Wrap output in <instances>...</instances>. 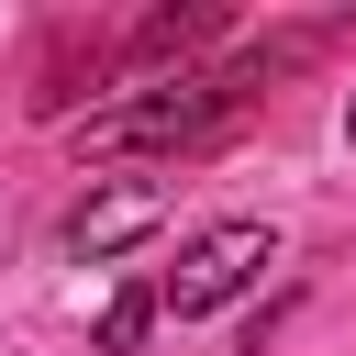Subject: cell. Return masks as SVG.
Here are the masks:
<instances>
[{
	"instance_id": "cell-1",
	"label": "cell",
	"mask_w": 356,
	"mask_h": 356,
	"mask_svg": "<svg viewBox=\"0 0 356 356\" xmlns=\"http://www.w3.org/2000/svg\"><path fill=\"white\" fill-rule=\"evenodd\" d=\"M222 111H234L222 78H156V89H134V100L89 111L67 145H78V156H167V145H200Z\"/></svg>"
},
{
	"instance_id": "cell-2",
	"label": "cell",
	"mask_w": 356,
	"mask_h": 356,
	"mask_svg": "<svg viewBox=\"0 0 356 356\" xmlns=\"http://www.w3.org/2000/svg\"><path fill=\"white\" fill-rule=\"evenodd\" d=\"M267 267H278V234H267V222H211V234H189V245H178V267L156 278V312L200 323V312H222L234 289H256Z\"/></svg>"
},
{
	"instance_id": "cell-3",
	"label": "cell",
	"mask_w": 356,
	"mask_h": 356,
	"mask_svg": "<svg viewBox=\"0 0 356 356\" xmlns=\"http://www.w3.org/2000/svg\"><path fill=\"white\" fill-rule=\"evenodd\" d=\"M145 234H167V189L156 178H122V189H89L78 211H67V256H122V245H145Z\"/></svg>"
},
{
	"instance_id": "cell-4",
	"label": "cell",
	"mask_w": 356,
	"mask_h": 356,
	"mask_svg": "<svg viewBox=\"0 0 356 356\" xmlns=\"http://www.w3.org/2000/svg\"><path fill=\"white\" fill-rule=\"evenodd\" d=\"M156 334V278H134V289H111V312H100V356H134Z\"/></svg>"
},
{
	"instance_id": "cell-5",
	"label": "cell",
	"mask_w": 356,
	"mask_h": 356,
	"mask_svg": "<svg viewBox=\"0 0 356 356\" xmlns=\"http://www.w3.org/2000/svg\"><path fill=\"white\" fill-rule=\"evenodd\" d=\"M345 145H356V100H345Z\"/></svg>"
}]
</instances>
